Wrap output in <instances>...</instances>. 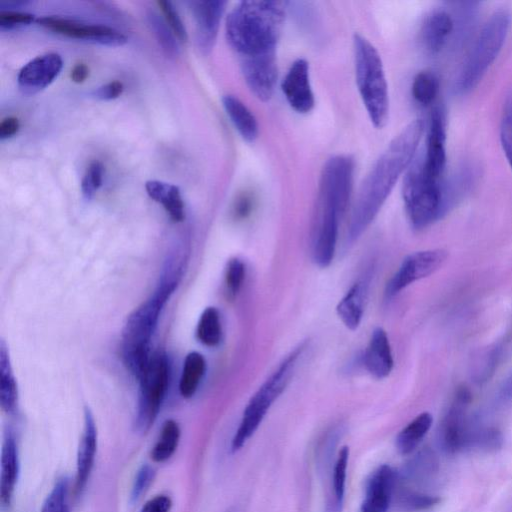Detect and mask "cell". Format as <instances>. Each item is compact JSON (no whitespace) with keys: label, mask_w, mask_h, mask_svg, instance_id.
<instances>
[{"label":"cell","mask_w":512,"mask_h":512,"mask_svg":"<svg viewBox=\"0 0 512 512\" xmlns=\"http://www.w3.org/2000/svg\"><path fill=\"white\" fill-rule=\"evenodd\" d=\"M424 133L422 119H414L389 143L364 179L347 233L357 240L374 220L401 174L409 168Z\"/></svg>","instance_id":"obj_1"},{"label":"cell","mask_w":512,"mask_h":512,"mask_svg":"<svg viewBox=\"0 0 512 512\" xmlns=\"http://www.w3.org/2000/svg\"><path fill=\"white\" fill-rule=\"evenodd\" d=\"M354 161L347 155H336L323 166L316 218L312 236V258L325 268L332 262L338 239L339 224L352 190Z\"/></svg>","instance_id":"obj_2"},{"label":"cell","mask_w":512,"mask_h":512,"mask_svg":"<svg viewBox=\"0 0 512 512\" xmlns=\"http://www.w3.org/2000/svg\"><path fill=\"white\" fill-rule=\"evenodd\" d=\"M284 5L279 1H241L229 12L227 41L241 58L275 53L285 19Z\"/></svg>","instance_id":"obj_3"},{"label":"cell","mask_w":512,"mask_h":512,"mask_svg":"<svg viewBox=\"0 0 512 512\" xmlns=\"http://www.w3.org/2000/svg\"><path fill=\"white\" fill-rule=\"evenodd\" d=\"M175 287L158 283L153 295L127 318L122 334V359L127 369L139 380L150 358V340L160 313Z\"/></svg>","instance_id":"obj_4"},{"label":"cell","mask_w":512,"mask_h":512,"mask_svg":"<svg viewBox=\"0 0 512 512\" xmlns=\"http://www.w3.org/2000/svg\"><path fill=\"white\" fill-rule=\"evenodd\" d=\"M511 25L506 9L495 10L481 27L455 82V91L466 94L482 80L502 50Z\"/></svg>","instance_id":"obj_5"},{"label":"cell","mask_w":512,"mask_h":512,"mask_svg":"<svg viewBox=\"0 0 512 512\" xmlns=\"http://www.w3.org/2000/svg\"><path fill=\"white\" fill-rule=\"evenodd\" d=\"M353 47L359 94L373 125L382 128L388 119L389 95L381 57L360 34L354 35Z\"/></svg>","instance_id":"obj_6"},{"label":"cell","mask_w":512,"mask_h":512,"mask_svg":"<svg viewBox=\"0 0 512 512\" xmlns=\"http://www.w3.org/2000/svg\"><path fill=\"white\" fill-rule=\"evenodd\" d=\"M402 196L407 216L415 229L431 225L448 209L443 181L425 173L421 156L414 159L406 171Z\"/></svg>","instance_id":"obj_7"},{"label":"cell","mask_w":512,"mask_h":512,"mask_svg":"<svg viewBox=\"0 0 512 512\" xmlns=\"http://www.w3.org/2000/svg\"><path fill=\"white\" fill-rule=\"evenodd\" d=\"M305 348L300 344L281 361L278 367L258 388L244 409L242 419L231 442V450L238 451L258 429L272 404L288 386L297 361Z\"/></svg>","instance_id":"obj_8"},{"label":"cell","mask_w":512,"mask_h":512,"mask_svg":"<svg viewBox=\"0 0 512 512\" xmlns=\"http://www.w3.org/2000/svg\"><path fill=\"white\" fill-rule=\"evenodd\" d=\"M470 400L469 391L465 388L459 389L441 421L438 432L439 445L448 454L477 449L484 425L469 416Z\"/></svg>","instance_id":"obj_9"},{"label":"cell","mask_w":512,"mask_h":512,"mask_svg":"<svg viewBox=\"0 0 512 512\" xmlns=\"http://www.w3.org/2000/svg\"><path fill=\"white\" fill-rule=\"evenodd\" d=\"M170 380V365L166 355L155 352L139 379V395L135 416V427L147 432L156 420Z\"/></svg>","instance_id":"obj_10"},{"label":"cell","mask_w":512,"mask_h":512,"mask_svg":"<svg viewBox=\"0 0 512 512\" xmlns=\"http://www.w3.org/2000/svg\"><path fill=\"white\" fill-rule=\"evenodd\" d=\"M36 22L56 34L103 46H122L128 40L120 31L101 24L84 23L60 16H44Z\"/></svg>","instance_id":"obj_11"},{"label":"cell","mask_w":512,"mask_h":512,"mask_svg":"<svg viewBox=\"0 0 512 512\" xmlns=\"http://www.w3.org/2000/svg\"><path fill=\"white\" fill-rule=\"evenodd\" d=\"M443 249H429L407 255L385 287V297H394L412 283L436 272L446 261Z\"/></svg>","instance_id":"obj_12"},{"label":"cell","mask_w":512,"mask_h":512,"mask_svg":"<svg viewBox=\"0 0 512 512\" xmlns=\"http://www.w3.org/2000/svg\"><path fill=\"white\" fill-rule=\"evenodd\" d=\"M425 153L421 156L425 173L437 180H442L446 167V118L445 111L433 108L427 129Z\"/></svg>","instance_id":"obj_13"},{"label":"cell","mask_w":512,"mask_h":512,"mask_svg":"<svg viewBox=\"0 0 512 512\" xmlns=\"http://www.w3.org/2000/svg\"><path fill=\"white\" fill-rule=\"evenodd\" d=\"M62 67L63 60L58 53L50 52L39 55L26 63L19 71L18 87L27 95L38 93L58 77Z\"/></svg>","instance_id":"obj_14"},{"label":"cell","mask_w":512,"mask_h":512,"mask_svg":"<svg viewBox=\"0 0 512 512\" xmlns=\"http://www.w3.org/2000/svg\"><path fill=\"white\" fill-rule=\"evenodd\" d=\"M241 70L250 91L261 101L270 100L278 74L275 53L242 58Z\"/></svg>","instance_id":"obj_15"},{"label":"cell","mask_w":512,"mask_h":512,"mask_svg":"<svg viewBox=\"0 0 512 512\" xmlns=\"http://www.w3.org/2000/svg\"><path fill=\"white\" fill-rule=\"evenodd\" d=\"M196 28V43L202 53H209L216 41L226 2L221 0L190 1Z\"/></svg>","instance_id":"obj_16"},{"label":"cell","mask_w":512,"mask_h":512,"mask_svg":"<svg viewBox=\"0 0 512 512\" xmlns=\"http://www.w3.org/2000/svg\"><path fill=\"white\" fill-rule=\"evenodd\" d=\"M283 94L298 113L310 112L315 104L310 84L309 64L304 59L295 60L282 81Z\"/></svg>","instance_id":"obj_17"},{"label":"cell","mask_w":512,"mask_h":512,"mask_svg":"<svg viewBox=\"0 0 512 512\" xmlns=\"http://www.w3.org/2000/svg\"><path fill=\"white\" fill-rule=\"evenodd\" d=\"M98 446L97 427L89 408L84 410L83 432L78 444L76 458L75 495L79 496L90 478Z\"/></svg>","instance_id":"obj_18"},{"label":"cell","mask_w":512,"mask_h":512,"mask_svg":"<svg viewBox=\"0 0 512 512\" xmlns=\"http://www.w3.org/2000/svg\"><path fill=\"white\" fill-rule=\"evenodd\" d=\"M455 29L452 14L444 7L431 10L420 28V42L425 51L435 55L441 52L450 40Z\"/></svg>","instance_id":"obj_19"},{"label":"cell","mask_w":512,"mask_h":512,"mask_svg":"<svg viewBox=\"0 0 512 512\" xmlns=\"http://www.w3.org/2000/svg\"><path fill=\"white\" fill-rule=\"evenodd\" d=\"M397 478L388 465H381L372 472L366 483L361 512H387Z\"/></svg>","instance_id":"obj_20"},{"label":"cell","mask_w":512,"mask_h":512,"mask_svg":"<svg viewBox=\"0 0 512 512\" xmlns=\"http://www.w3.org/2000/svg\"><path fill=\"white\" fill-rule=\"evenodd\" d=\"M19 473L18 445L13 432L9 429L5 433L1 451L0 501L3 507H9L12 503Z\"/></svg>","instance_id":"obj_21"},{"label":"cell","mask_w":512,"mask_h":512,"mask_svg":"<svg viewBox=\"0 0 512 512\" xmlns=\"http://www.w3.org/2000/svg\"><path fill=\"white\" fill-rule=\"evenodd\" d=\"M366 370L375 378L387 377L393 369L394 360L386 331L376 327L363 355Z\"/></svg>","instance_id":"obj_22"},{"label":"cell","mask_w":512,"mask_h":512,"mask_svg":"<svg viewBox=\"0 0 512 512\" xmlns=\"http://www.w3.org/2000/svg\"><path fill=\"white\" fill-rule=\"evenodd\" d=\"M367 291L368 282L366 280H359L350 287L337 304V315L350 330H356L361 323Z\"/></svg>","instance_id":"obj_23"},{"label":"cell","mask_w":512,"mask_h":512,"mask_svg":"<svg viewBox=\"0 0 512 512\" xmlns=\"http://www.w3.org/2000/svg\"><path fill=\"white\" fill-rule=\"evenodd\" d=\"M145 189L148 196L161 204L174 222L184 220V202L176 185L161 180H148Z\"/></svg>","instance_id":"obj_24"},{"label":"cell","mask_w":512,"mask_h":512,"mask_svg":"<svg viewBox=\"0 0 512 512\" xmlns=\"http://www.w3.org/2000/svg\"><path fill=\"white\" fill-rule=\"evenodd\" d=\"M223 107L242 138L253 142L258 136V123L253 113L237 97L225 95L222 98Z\"/></svg>","instance_id":"obj_25"},{"label":"cell","mask_w":512,"mask_h":512,"mask_svg":"<svg viewBox=\"0 0 512 512\" xmlns=\"http://www.w3.org/2000/svg\"><path fill=\"white\" fill-rule=\"evenodd\" d=\"M439 469L436 453L425 447L414 454L402 470V478L413 483H425L432 479Z\"/></svg>","instance_id":"obj_26"},{"label":"cell","mask_w":512,"mask_h":512,"mask_svg":"<svg viewBox=\"0 0 512 512\" xmlns=\"http://www.w3.org/2000/svg\"><path fill=\"white\" fill-rule=\"evenodd\" d=\"M432 422V415L428 412H422L409 422L396 438L399 453L402 455L412 453L431 428Z\"/></svg>","instance_id":"obj_27"},{"label":"cell","mask_w":512,"mask_h":512,"mask_svg":"<svg viewBox=\"0 0 512 512\" xmlns=\"http://www.w3.org/2000/svg\"><path fill=\"white\" fill-rule=\"evenodd\" d=\"M18 391L4 342L0 346V404L6 413H12L17 406Z\"/></svg>","instance_id":"obj_28"},{"label":"cell","mask_w":512,"mask_h":512,"mask_svg":"<svg viewBox=\"0 0 512 512\" xmlns=\"http://www.w3.org/2000/svg\"><path fill=\"white\" fill-rule=\"evenodd\" d=\"M206 361L198 352H190L185 357L179 381V391L182 397H192L205 374Z\"/></svg>","instance_id":"obj_29"},{"label":"cell","mask_w":512,"mask_h":512,"mask_svg":"<svg viewBox=\"0 0 512 512\" xmlns=\"http://www.w3.org/2000/svg\"><path fill=\"white\" fill-rule=\"evenodd\" d=\"M180 435L181 431L178 423L173 419L166 420L156 443L152 447L151 459L156 463L169 460L178 447Z\"/></svg>","instance_id":"obj_30"},{"label":"cell","mask_w":512,"mask_h":512,"mask_svg":"<svg viewBox=\"0 0 512 512\" xmlns=\"http://www.w3.org/2000/svg\"><path fill=\"white\" fill-rule=\"evenodd\" d=\"M146 20L150 30L165 54L169 57H177L180 53L177 37L163 16H160L154 10H149L146 13Z\"/></svg>","instance_id":"obj_31"},{"label":"cell","mask_w":512,"mask_h":512,"mask_svg":"<svg viewBox=\"0 0 512 512\" xmlns=\"http://www.w3.org/2000/svg\"><path fill=\"white\" fill-rule=\"evenodd\" d=\"M197 339L205 346L215 347L222 338V326L219 311L215 307H207L201 314L197 329Z\"/></svg>","instance_id":"obj_32"},{"label":"cell","mask_w":512,"mask_h":512,"mask_svg":"<svg viewBox=\"0 0 512 512\" xmlns=\"http://www.w3.org/2000/svg\"><path fill=\"white\" fill-rule=\"evenodd\" d=\"M440 82L435 73L424 70L416 74L411 86L414 100L423 106H428L436 99Z\"/></svg>","instance_id":"obj_33"},{"label":"cell","mask_w":512,"mask_h":512,"mask_svg":"<svg viewBox=\"0 0 512 512\" xmlns=\"http://www.w3.org/2000/svg\"><path fill=\"white\" fill-rule=\"evenodd\" d=\"M70 479L60 477L45 498L40 512H70Z\"/></svg>","instance_id":"obj_34"},{"label":"cell","mask_w":512,"mask_h":512,"mask_svg":"<svg viewBox=\"0 0 512 512\" xmlns=\"http://www.w3.org/2000/svg\"><path fill=\"white\" fill-rule=\"evenodd\" d=\"M440 498L435 495L402 488L397 493V503L405 511H420L437 505Z\"/></svg>","instance_id":"obj_35"},{"label":"cell","mask_w":512,"mask_h":512,"mask_svg":"<svg viewBox=\"0 0 512 512\" xmlns=\"http://www.w3.org/2000/svg\"><path fill=\"white\" fill-rule=\"evenodd\" d=\"M500 144L512 170V91L504 100L499 128Z\"/></svg>","instance_id":"obj_36"},{"label":"cell","mask_w":512,"mask_h":512,"mask_svg":"<svg viewBox=\"0 0 512 512\" xmlns=\"http://www.w3.org/2000/svg\"><path fill=\"white\" fill-rule=\"evenodd\" d=\"M245 264L239 258H232L228 261L225 269V288L230 299H234L239 293L244 278Z\"/></svg>","instance_id":"obj_37"},{"label":"cell","mask_w":512,"mask_h":512,"mask_svg":"<svg viewBox=\"0 0 512 512\" xmlns=\"http://www.w3.org/2000/svg\"><path fill=\"white\" fill-rule=\"evenodd\" d=\"M348 458L349 449L344 446L339 451L333 472V489L337 509L340 508L344 497Z\"/></svg>","instance_id":"obj_38"},{"label":"cell","mask_w":512,"mask_h":512,"mask_svg":"<svg viewBox=\"0 0 512 512\" xmlns=\"http://www.w3.org/2000/svg\"><path fill=\"white\" fill-rule=\"evenodd\" d=\"M104 176V166L100 161H93L87 167L81 181V191L85 199L93 198L97 190L101 187Z\"/></svg>","instance_id":"obj_39"},{"label":"cell","mask_w":512,"mask_h":512,"mask_svg":"<svg viewBox=\"0 0 512 512\" xmlns=\"http://www.w3.org/2000/svg\"><path fill=\"white\" fill-rule=\"evenodd\" d=\"M156 476L155 469L149 464H143L136 472L131 493L130 501L137 502L143 494L149 489Z\"/></svg>","instance_id":"obj_40"},{"label":"cell","mask_w":512,"mask_h":512,"mask_svg":"<svg viewBox=\"0 0 512 512\" xmlns=\"http://www.w3.org/2000/svg\"><path fill=\"white\" fill-rule=\"evenodd\" d=\"M157 5L160 7L164 15L163 18L176 35L177 39L181 42H186L188 38L186 28L173 4L170 1L161 0L157 2Z\"/></svg>","instance_id":"obj_41"},{"label":"cell","mask_w":512,"mask_h":512,"mask_svg":"<svg viewBox=\"0 0 512 512\" xmlns=\"http://www.w3.org/2000/svg\"><path fill=\"white\" fill-rule=\"evenodd\" d=\"M34 21V15L28 12L4 9L0 12V28L3 30L17 29Z\"/></svg>","instance_id":"obj_42"},{"label":"cell","mask_w":512,"mask_h":512,"mask_svg":"<svg viewBox=\"0 0 512 512\" xmlns=\"http://www.w3.org/2000/svg\"><path fill=\"white\" fill-rule=\"evenodd\" d=\"M482 364L476 370V381L484 382L487 381L493 374L495 366L499 358L498 348H493L484 355Z\"/></svg>","instance_id":"obj_43"},{"label":"cell","mask_w":512,"mask_h":512,"mask_svg":"<svg viewBox=\"0 0 512 512\" xmlns=\"http://www.w3.org/2000/svg\"><path fill=\"white\" fill-rule=\"evenodd\" d=\"M124 90V86L120 81H111L91 92V96L98 100H114L118 98Z\"/></svg>","instance_id":"obj_44"},{"label":"cell","mask_w":512,"mask_h":512,"mask_svg":"<svg viewBox=\"0 0 512 512\" xmlns=\"http://www.w3.org/2000/svg\"><path fill=\"white\" fill-rule=\"evenodd\" d=\"M171 507V498L165 494H158L149 499L139 512H170Z\"/></svg>","instance_id":"obj_45"},{"label":"cell","mask_w":512,"mask_h":512,"mask_svg":"<svg viewBox=\"0 0 512 512\" xmlns=\"http://www.w3.org/2000/svg\"><path fill=\"white\" fill-rule=\"evenodd\" d=\"M20 123L15 117H6L0 122V139L13 137L19 131Z\"/></svg>","instance_id":"obj_46"},{"label":"cell","mask_w":512,"mask_h":512,"mask_svg":"<svg viewBox=\"0 0 512 512\" xmlns=\"http://www.w3.org/2000/svg\"><path fill=\"white\" fill-rule=\"evenodd\" d=\"M498 400L501 402H509L512 400V371L500 386Z\"/></svg>","instance_id":"obj_47"},{"label":"cell","mask_w":512,"mask_h":512,"mask_svg":"<svg viewBox=\"0 0 512 512\" xmlns=\"http://www.w3.org/2000/svg\"><path fill=\"white\" fill-rule=\"evenodd\" d=\"M89 75V69L84 63L76 64L71 70L70 77L75 83H83Z\"/></svg>","instance_id":"obj_48"},{"label":"cell","mask_w":512,"mask_h":512,"mask_svg":"<svg viewBox=\"0 0 512 512\" xmlns=\"http://www.w3.org/2000/svg\"><path fill=\"white\" fill-rule=\"evenodd\" d=\"M251 209V203L247 197H242L239 199V201L236 203L234 208L235 216L238 218L245 217Z\"/></svg>","instance_id":"obj_49"}]
</instances>
